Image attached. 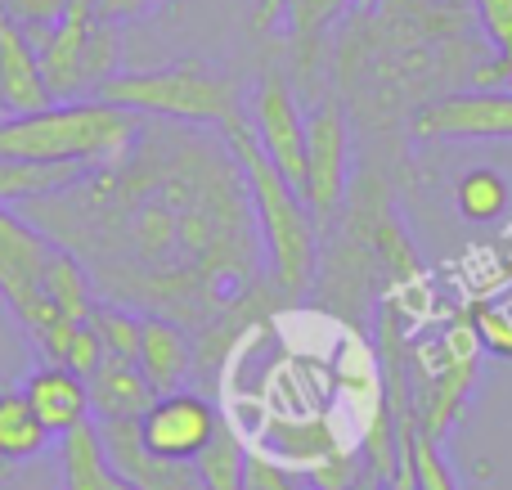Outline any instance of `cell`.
<instances>
[{"mask_svg": "<svg viewBox=\"0 0 512 490\" xmlns=\"http://www.w3.org/2000/svg\"><path fill=\"white\" fill-rule=\"evenodd\" d=\"M23 216L86 266L104 302L176 324L230 315L256 284L261 234L221 135L144 117L117 162L23 203Z\"/></svg>", "mask_w": 512, "mask_h": 490, "instance_id": "cell-1", "label": "cell"}, {"mask_svg": "<svg viewBox=\"0 0 512 490\" xmlns=\"http://www.w3.org/2000/svg\"><path fill=\"white\" fill-rule=\"evenodd\" d=\"M221 140L243 171V185H248V203L256 216V234H261V252H265V261H270L274 288H283V293H306L319 270L315 216H310L306 198L265 158V149L256 144V135L248 126V113L225 117Z\"/></svg>", "mask_w": 512, "mask_h": 490, "instance_id": "cell-2", "label": "cell"}, {"mask_svg": "<svg viewBox=\"0 0 512 490\" xmlns=\"http://www.w3.org/2000/svg\"><path fill=\"white\" fill-rule=\"evenodd\" d=\"M144 117L131 108L104 104V99H72V104H45L36 113L0 117V158L27 162H81L104 167L117 162L135 144Z\"/></svg>", "mask_w": 512, "mask_h": 490, "instance_id": "cell-3", "label": "cell"}, {"mask_svg": "<svg viewBox=\"0 0 512 490\" xmlns=\"http://www.w3.org/2000/svg\"><path fill=\"white\" fill-rule=\"evenodd\" d=\"M95 99L131 108L140 117H158V122L216 126V131H221L225 117L243 113L234 81L203 59H180V63H162V68H144V72H113L95 90Z\"/></svg>", "mask_w": 512, "mask_h": 490, "instance_id": "cell-4", "label": "cell"}, {"mask_svg": "<svg viewBox=\"0 0 512 490\" xmlns=\"http://www.w3.org/2000/svg\"><path fill=\"white\" fill-rule=\"evenodd\" d=\"M36 63H41V81L54 104L95 99V90L122 63V32L90 0H72L68 14L41 36Z\"/></svg>", "mask_w": 512, "mask_h": 490, "instance_id": "cell-5", "label": "cell"}, {"mask_svg": "<svg viewBox=\"0 0 512 490\" xmlns=\"http://www.w3.org/2000/svg\"><path fill=\"white\" fill-rule=\"evenodd\" d=\"M54 248H59V243L45 230H36L27 216H14L9 207H0V302H5V311L18 320V329L27 333L32 347L59 320H68V315L54 311L50 297L41 293V279H45V266H50Z\"/></svg>", "mask_w": 512, "mask_h": 490, "instance_id": "cell-6", "label": "cell"}, {"mask_svg": "<svg viewBox=\"0 0 512 490\" xmlns=\"http://www.w3.org/2000/svg\"><path fill=\"white\" fill-rule=\"evenodd\" d=\"M346 180H351V126L337 99H324L315 113L306 117V198L315 225H328L346 198Z\"/></svg>", "mask_w": 512, "mask_h": 490, "instance_id": "cell-7", "label": "cell"}, {"mask_svg": "<svg viewBox=\"0 0 512 490\" xmlns=\"http://www.w3.org/2000/svg\"><path fill=\"white\" fill-rule=\"evenodd\" d=\"M243 113H248V126H252L256 144L265 149V158L301 194L306 189V113H301L292 86L279 72H265V77H256Z\"/></svg>", "mask_w": 512, "mask_h": 490, "instance_id": "cell-8", "label": "cell"}, {"mask_svg": "<svg viewBox=\"0 0 512 490\" xmlns=\"http://www.w3.org/2000/svg\"><path fill=\"white\" fill-rule=\"evenodd\" d=\"M418 140H512V90H463L427 104L409 122Z\"/></svg>", "mask_w": 512, "mask_h": 490, "instance_id": "cell-9", "label": "cell"}, {"mask_svg": "<svg viewBox=\"0 0 512 490\" xmlns=\"http://www.w3.org/2000/svg\"><path fill=\"white\" fill-rule=\"evenodd\" d=\"M216 428H221L216 405L203 401V396H194V392H185V387L158 396V401L140 414L144 446L162 459H185V464H194V459L203 455L207 441L216 437Z\"/></svg>", "mask_w": 512, "mask_h": 490, "instance_id": "cell-10", "label": "cell"}, {"mask_svg": "<svg viewBox=\"0 0 512 490\" xmlns=\"http://www.w3.org/2000/svg\"><path fill=\"white\" fill-rule=\"evenodd\" d=\"M108 468L131 490H203L198 468L185 459H162L144 446L140 423H95Z\"/></svg>", "mask_w": 512, "mask_h": 490, "instance_id": "cell-11", "label": "cell"}, {"mask_svg": "<svg viewBox=\"0 0 512 490\" xmlns=\"http://www.w3.org/2000/svg\"><path fill=\"white\" fill-rule=\"evenodd\" d=\"M135 365H140L144 383L158 396L180 392L189 383V374H194V338H189V329L167 320V315H144Z\"/></svg>", "mask_w": 512, "mask_h": 490, "instance_id": "cell-12", "label": "cell"}, {"mask_svg": "<svg viewBox=\"0 0 512 490\" xmlns=\"http://www.w3.org/2000/svg\"><path fill=\"white\" fill-rule=\"evenodd\" d=\"M23 396H27L32 414L41 419V428L50 432V437H63V432H72L77 423L90 419L86 378L72 374L68 365H54V360H41V365L27 374Z\"/></svg>", "mask_w": 512, "mask_h": 490, "instance_id": "cell-13", "label": "cell"}, {"mask_svg": "<svg viewBox=\"0 0 512 490\" xmlns=\"http://www.w3.org/2000/svg\"><path fill=\"white\" fill-rule=\"evenodd\" d=\"M90 392V419L95 423H140V414L158 401L149 383H144L135 360L104 356L86 378Z\"/></svg>", "mask_w": 512, "mask_h": 490, "instance_id": "cell-14", "label": "cell"}, {"mask_svg": "<svg viewBox=\"0 0 512 490\" xmlns=\"http://www.w3.org/2000/svg\"><path fill=\"white\" fill-rule=\"evenodd\" d=\"M45 104H54V99L41 81V63H36L32 41L23 36V27L0 18V117L36 113Z\"/></svg>", "mask_w": 512, "mask_h": 490, "instance_id": "cell-15", "label": "cell"}, {"mask_svg": "<svg viewBox=\"0 0 512 490\" xmlns=\"http://www.w3.org/2000/svg\"><path fill=\"white\" fill-rule=\"evenodd\" d=\"M90 167L81 162H27V158H0V207L50 198L59 189L77 185Z\"/></svg>", "mask_w": 512, "mask_h": 490, "instance_id": "cell-16", "label": "cell"}, {"mask_svg": "<svg viewBox=\"0 0 512 490\" xmlns=\"http://www.w3.org/2000/svg\"><path fill=\"white\" fill-rule=\"evenodd\" d=\"M59 468H63V490H117V473L108 468L95 419H86L72 432H63Z\"/></svg>", "mask_w": 512, "mask_h": 490, "instance_id": "cell-17", "label": "cell"}, {"mask_svg": "<svg viewBox=\"0 0 512 490\" xmlns=\"http://www.w3.org/2000/svg\"><path fill=\"white\" fill-rule=\"evenodd\" d=\"M45 446H50V432L32 414L27 396L14 387H0V464L14 468L23 459H36Z\"/></svg>", "mask_w": 512, "mask_h": 490, "instance_id": "cell-18", "label": "cell"}, {"mask_svg": "<svg viewBox=\"0 0 512 490\" xmlns=\"http://www.w3.org/2000/svg\"><path fill=\"white\" fill-rule=\"evenodd\" d=\"M41 293L50 297V306L59 315H68V320H86L90 306L99 302V293H95V284H90L86 266H81L68 248H54L50 266H45V279H41Z\"/></svg>", "mask_w": 512, "mask_h": 490, "instance_id": "cell-19", "label": "cell"}, {"mask_svg": "<svg viewBox=\"0 0 512 490\" xmlns=\"http://www.w3.org/2000/svg\"><path fill=\"white\" fill-rule=\"evenodd\" d=\"M472 5H477L486 41L495 45V59L481 63V68L472 72V81L486 90H499L504 81H512V0H472Z\"/></svg>", "mask_w": 512, "mask_h": 490, "instance_id": "cell-20", "label": "cell"}, {"mask_svg": "<svg viewBox=\"0 0 512 490\" xmlns=\"http://www.w3.org/2000/svg\"><path fill=\"white\" fill-rule=\"evenodd\" d=\"M243 464H248V446L230 423H221L207 450L194 459L203 490H243Z\"/></svg>", "mask_w": 512, "mask_h": 490, "instance_id": "cell-21", "label": "cell"}, {"mask_svg": "<svg viewBox=\"0 0 512 490\" xmlns=\"http://www.w3.org/2000/svg\"><path fill=\"white\" fill-rule=\"evenodd\" d=\"M508 198H512V189L495 167H472V171H463L459 185H454V203H459V212L477 225L499 221V216L508 212Z\"/></svg>", "mask_w": 512, "mask_h": 490, "instance_id": "cell-22", "label": "cell"}, {"mask_svg": "<svg viewBox=\"0 0 512 490\" xmlns=\"http://www.w3.org/2000/svg\"><path fill=\"white\" fill-rule=\"evenodd\" d=\"M86 324L99 333V347H104V356L135 360V351H140V324H144L140 311H131V306H117V302H104V297H99V302L90 306Z\"/></svg>", "mask_w": 512, "mask_h": 490, "instance_id": "cell-23", "label": "cell"}, {"mask_svg": "<svg viewBox=\"0 0 512 490\" xmlns=\"http://www.w3.org/2000/svg\"><path fill=\"white\" fill-rule=\"evenodd\" d=\"M468 324H472L481 347L512 360V302H472Z\"/></svg>", "mask_w": 512, "mask_h": 490, "instance_id": "cell-24", "label": "cell"}, {"mask_svg": "<svg viewBox=\"0 0 512 490\" xmlns=\"http://www.w3.org/2000/svg\"><path fill=\"white\" fill-rule=\"evenodd\" d=\"M72 0H0V18H9L14 27H23V36L32 41V50L41 45V36L68 14Z\"/></svg>", "mask_w": 512, "mask_h": 490, "instance_id": "cell-25", "label": "cell"}, {"mask_svg": "<svg viewBox=\"0 0 512 490\" xmlns=\"http://www.w3.org/2000/svg\"><path fill=\"white\" fill-rule=\"evenodd\" d=\"M346 5H351V0H288L283 18H288V27H292L297 41H315L319 32L333 27V18L342 14Z\"/></svg>", "mask_w": 512, "mask_h": 490, "instance_id": "cell-26", "label": "cell"}, {"mask_svg": "<svg viewBox=\"0 0 512 490\" xmlns=\"http://www.w3.org/2000/svg\"><path fill=\"white\" fill-rule=\"evenodd\" d=\"M243 490H301V477L288 464L270 459L265 450H248L243 464Z\"/></svg>", "mask_w": 512, "mask_h": 490, "instance_id": "cell-27", "label": "cell"}, {"mask_svg": "<svg viewBox=\"0 0 512 490\" xmlns=\"http://www.w3.org/2000/svg\"><path fill=\"white\" fill-rule=\"evenodd\" d=\"M414 482L427 486V490H459L450 459H445L441 446L427 437H418V446H414Z\"/></svg>", "mask_w": 512, "mask_h": 490, "instance_id": "cell-28", "label": "cell"}, {"mask_svg": "<svg viewBox=\"0 0 512 490\" xmlns=\"http://www.w3.org/2000/svg\"><path fill=\"white\" fill-rule=\"evenodd\" d=\"M90 5L99 9V14L108 18V23H135V18H149V14H158L167 0H90Z\"/></svg>", "mask_w": 512, "mask_h": 490, "instance_id": "cell-29", "label": "cell"}, {"mask_svg": "<svg viewBox=\"0 0 512 490\" xmlns=\"http://www.w3.org/2000/svg\"><path fill=\"white\" fill-rule=\"evenodd\" d=\"M283 9H288V0H256V14H252V27H256V32H270V27H279Z\"/></svg>", "mask_w": 512, "mask_h": 490, "instance_id": "cell-30", "label": "cell"}, {"mask_svg": "<svg viewBox=\"0 0 512 490\" xmlns=\"http://www.w3.org/2000/svg\"><path fill=\"white\" fill-rule=\"evenodd\" d=\"M5 482H14V468H9V464H0V486H5Z\"/></svg>", "mask_w": 512, "mask_h": 490, "instance_id": "cell-31", "label": "cell"}, {"mask_svg": "<svg viewBox=\"0 0 512 490\" xmlns=\"http://www.w3.org/2000/svg\"><path fill=\"white\" fill-rule=\"evenodd\" d=\"M391 490H427V486H418V482H409V486H391Z\"/></svg>", "mask_w": 512, "mask_h": 490, "instance_id": "cell-32", "label": "cell"}]
</instances>
